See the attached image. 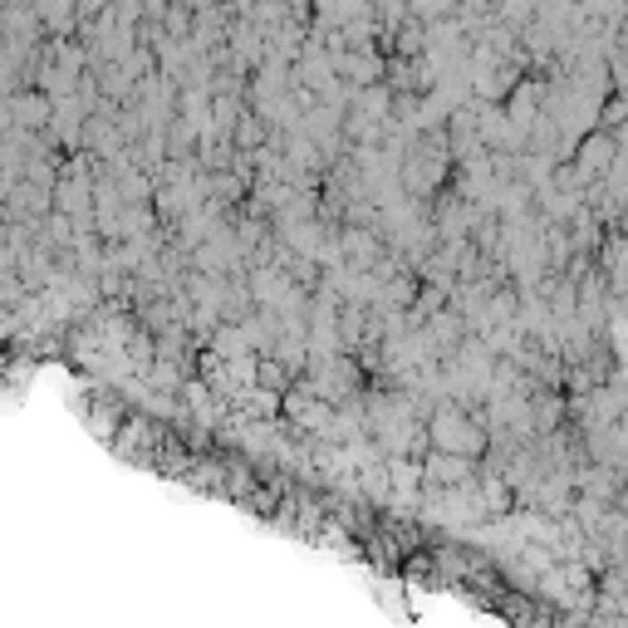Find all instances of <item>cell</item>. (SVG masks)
Segmentation results:
<instances>
[{
  "mask_svg": "<svg viewBox=\"0 0 628 628\" xmlns=\"http://www.w3.org/2000/svg\"><path fill=\"white\" fill-rule=\"evenodd\" d=\"M604 152H608V143L604 138H594V143H584V167H604Z\"/></svg>",
  "mask_w": 628,
  "mask_h": 628,
  "instance_id": "cell-2",
  "label": "cell"
},
{
  "mask_svg": "<svg viewBox=\"0 0 628 628\" xmlns=\"http://www.w3.org/2000/svg\"><path fill=\"white\" fill-rule=\"evenodd\" d=\"M432 442H437L442 452H457V457H467V452H477V428H471L467 418H457V412H442L437 422H432Z\"/></svg>",
  "mask_w": 628,
  "mask_h": 628,
  "instance_id": "cell-1",
  "label": "cell"
}]
</instances>
